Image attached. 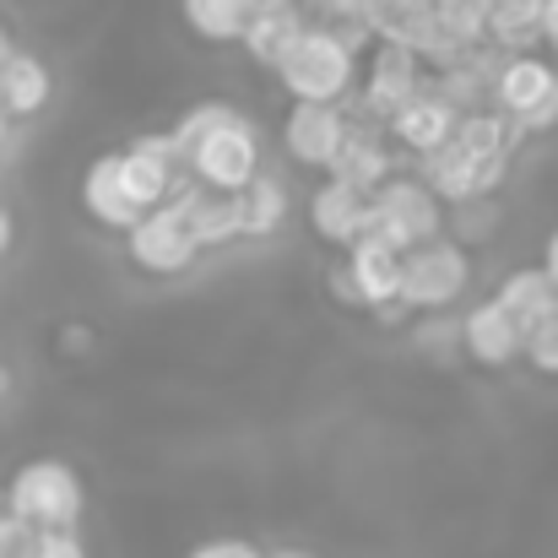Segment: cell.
Returning a JSON list of instances; mask_svg holds the SVG:
<instances>
[{
	"instance_id": "cell-1",
	"label": "cell",
	"mask_w": 558,
	"mask_h": 558,
	"mask_svg": "<svg viewBox=\"0 0 558 558\" xmlns=\"http://www.w3.org/2000/svg\"><path fill=\"white\" fill-rule=\"evenodd\" d=\"M271 76L282 82V93L293 104H348L359 93V54L337 33L310 27Z\"/></svg>"
},
{
	"instance_id": "cell-2",
	"label": "cell",
	"mask_w": 558,
	"mask_h": 558,
	"mask_svg": "<svg viewBox=\"0 0 558 558\" xmlns=\"http://www.w3.org/2000/svg\"><path fill=\"white\" fill-rule=\"evenodd\" d=\"M5 510H11L16 521L38 526L44 537L76 532V521H82V510H87V488H82V477H76L65 461L38 456V461H27V466L11 472V483H5Z\"/></svg>"
},
{
	"instance_id": "cell-3",
	"label": "cell",
	"mask_w": 558,
	"mask_h": 558,
	"mask_svg": "<svg viewBox=\"0 0 558 558\" xmlns=\"http://www.w3.org/2000/svg\"><path fill=\"white\" fill-rule=\"evenodd\" d=\"M445 217L450 206L423 185L417 174H396L390 185L374 190V217H369V239H385L390 250L412 255L434 239H445Z\"/></svg>"
},
{
	"instance_id": "cell-4",
	"label": "cell",
	"mask_w": 558,
	"mask_h": 558,
	"mask_svg": "<svg viewBox=\"0 0 558 558\" xmlns=\"http://www.w3.org/2000/svg\"><path fill=\"white\" fill-rule=\"evenodd\" d=\"M494 109L521 131L543 136L558 125V65L543 54H510L499 82H494Z\"/></svg>"
},
{
	"instance_id": "cell-5",
	"label": "cell",
	"mask_w": 558,
	"mask_h": 558,
	"mask_svg": "<svg viewBox=\"0 0 558 558\" xmlns=\"http://www.w3.org/2000/svg\"><path fill=\"white\" fill-rule=\"evenodd\" d=\"M472 282V260L456 239H434L401 260V304L407 310H450Z\"/></svg>"
},
{
	"instance_id": "cell-6",
	"label": "cell",
	"mask_w": 558,
	"mask_h": 558,
	"mask_svg": "<svg viewBox=\"0 0 558 558\" xmlns=\"http://www.w3.org/2000/svg\"><path fill=\"white\" fill-rule=\"evenodd\" d=\"M348 136H353V114L342 104H293L288 120H282V147L304 169H326L331 174V163L342 158Z\"/></svg>"
},
{
	"instance_id": "cell-7",
	"label": "cell",
	"mask_w": 558,
	"mask_h": 558,
	"mask_svg": "<svg viewBox=\"0 0 558 558\" xmlns=\"http://www.w3.org/2000/svg\"><path fill=\"white\" fill-rule=\"evenodd\" d=\"M190 174H195L201 185L222 190V195H244V190L266 174V169H260V136H255V125L244 120V125L217 131L211 142H201V147L190 153Z\"/></svg>"
},
{
	"instance_id": "cell-8",
	"label": "cell",
	"mask_w": 558,
	"mask_h": 558,
	"mask_svg": "<svg viewBox=\"0 0 558 558\" xmlns=\"http://www.w3.org/2000/svg\"><path fill=\"white\" fill-rule=\"evenodd\" d=\"M125 250H131V260H136L142 271H153V277L190 271V260L201 255V250H195V239H190L185 217H180L174 206L147 211V217H142V222L125 233Z\"/></svg>"
},
{
	"instance_id": "cell-9",
	"label": "cell",
	"mask_w": 558,
	"mask_h": 558,
	"mask_svg": "<svg viewBox=\"0 0 558 558\" xmlns=\"http://www.w3.org/2000/svg\"><path fill=\"white\" fill-rule=\"evenodd\" d=\"M169 206L185 217L195 250H222V244L244 239V222H239V195H222V190L201 185L195 174H185V180L174 185Z\"/></svg>"
},
{
	"instance_id": "cell-10",
	"label": "cell",
	"mask_w": 558,
	"mask_h": 558,
	"mask_svg": "<svg viewBox=\"0 0 558 558\" xmlns=\"http://www.w3.org/2000/svg\"><path fill=\"white\" fill-rule=\"evenodd\" d=\"M369 217H374V195L342 185V180H326V185H315V195H310V228L331 250L364 244L369 239Z\"/></svg>"
},
{
	"instance_id": "cell-11",
	"label": "cell",
	"mask_w": 558,
	"mask_h": 558,
	"mask_svg": "<svg viewBox=\"0 0 558 558\" xmlns=\"http://www.w3.org/2000/svg\"><path fill=\"white\" fill-rule=\"evenodd\" d=\"M456 125H461V114H456V109L434 93V82H428L385 131H390V142H396L401 153H412V158L423 163V158H434V153H445V147L456 142Z\"/></svg>"
},
{
	"instance_id": "cell-12",
	"label": "cell",
	"mask_w": 558,
	"mask_h": 558,
	"mask_svg": "<svg viewBox=\"0 0 558 558\" xmlns=\"http://www.w3.org/2000/svg\"><path fill=\"white\" fill-rule=\"evenodd\" d=\"M461 320H466V359H472V364H483V369H510L515 359H526V331L515 326V315H510L499 299L472 304Z\"/></svg>"
},
{
	"instance_id": "cell-13",
	"label": "cell",
	"mask_w": 558,
	"mask_h": 558,
	"mask_svg": "<svg viewBox=\"0 0 558 558\" xmlns=\"http://www.w3.org/2000/svg\"><path fill=\"white\" fill-rule=\"evenodd\" d=\"M310 27H315V16H310V5H304V0H260V5H255V16H250L244 49H250V60H255V65L277 71V65L288 60V49H293Z\"/></svg>"
},
{
	"instance_id": "cell-14",
	"label": "cell",
	"mask_w": 558,
	"mask_h": 558,
	"mask_svg": "<svg viewBox=\"0 0 558 558\" xmlns=\"http://www.w3.org/2000/svg\"><path fill=\"white\" fill-rule=\"evenodd\" d=\"M396 174H401V158H396L390 131L385 125H353V136H348V147H342V158L331 163L326 180H342V185L374 195L379 185H390Z\"/></svg>"
},
{
	"instance_id": "cell-15",
	"label": "cell",
	"mask_w": 558,
	"mask_h": 558,
	"mask_svg": "<svg viewBox=\"0 0 558 558\" xmlns=\"http://www.w3.org/2000/svg\"><path fill=\"white\" fill-rule=\"evenodd\" d=\"M82 206H87V217H93L98 228H120V233H131V228L147 217V211L131 201V190H125L120 153H104V158L87 163V174H82Z\"/></svg>"
},
{
	"instance_id": "cell-16",
	"label": "cell",
	"mask_w": 558,
	"mask_h": 558,
	"mask_svg": "<svg viewBox=\"0 0 558 558\" xmlns=\"http://www.w3.org/2000/svg\"><path fill=\"white\" fill-rule=\"evenodd\" d=\"M401 250H390L385 239H364L348 250V277L359 288V304L364 310H390L401 304Z\"/></svg>"
},
{
	"instance_id": "cell-17",
	"label": "cell",
	"mask_w": 558,
	"mask_h": 558,
	"mask_svg": "<svg viewBox=\"0 0 558 558\" xmlns=\"http://www.w3.org/2000/svg\"><path fill=\"white\" fill-rule=\"evenodd\" d=\"M49 98H54V76H49V65H44L38 54L16 49V54L0 65V114L16 125V120L44 114Z\"/></svg>"
},
{
	"instance_id": "cell-18",
	"label": "cell",
	"mask_w": 558,
	"mask_h": 558,
	"mask_svg": "<svg viewBox=\"0 0 558 558\" xmlns=\"http://www.w3.org/2000/svg\"><path fill=\"white\" fill-rule=\"evenodd\" d=\"M494 299L515 315V326H521L526 337L543 331L548 320H558V288H554V277H548L543 266H521V271H510V277L499 282Z\"/></svg>"
},
{
	"instance_id": "cell-19",
	"label": "cell",
	"mask_w": 558,
	"mask_h": 558,
	"mask_svg": "<svg viewBox=\"0 0 558 558\" xmlns=\"http://www.w3.org/2000/svg\"><path fill=\"white\" fill-rule=\"evenodd\" d=\"M543 16H548V0H494L488 44L505 49V54H537V44H543Z\"/></svg>"
},
{
	"instance_id": "cell-20",
	"label": "cell",
	"mask_w": 558,
	"mask_h": 558,
	"mask_svg": "<svg viewBox=\"0 0 558 558\" xmlns=\"http://www.w3.org/2000/svg\"><path fill=\"white\" fill-rule=\"evenodd\" d=\"M255 5H260V0H180L185 27L201 44H244Z\"/></svg>"
},
{
	"instance_id": "cell-21",
	"label": "cell",
	"mask_w": 558,
	"mask_h": 558,
	"mask_svg": "<svg viewBox=\"0 0 558 558\" xmlns=\"http://www.w3.org/2000/svg\"><path fill=\"white\" fill-rule=\"evenodd\" d=\"M288 185L277 174H260L255 185L239 195V222H244V239H271L282 222H288Z\"/></svg>"
},
{
	"instance_id": "cell-22",
	"label": "cell",
	"mask_w": 558,
	"mask_h": 558,
	"mask_svg": "<svg viewBox=\"0 0 558 558\" xmlns=\"http://www.w3.org/2000/svg\"><path fill=\"white\" fill-rule=\"evenodd\" d=\"M233 125H244V114H239L233 104L201 98V104H190L185 114L174 120V136H180V147H185V153H195L201 142H211L217 131H233Z\"/></svg>"
},
{
	"instance_id": "cell-23",
	"label": "cell",
	"mask_w": 558,
	"mask_h": 558,
	"mask_svg": "<svg viewBox=\"0 0 558 558\" xmlns=\"http://www.w3.org/2000/svg\"><path fill=\"white\" fill-rule=\"evenodd\" d=\"M439 22L456 44L477 49L488 44V22H494V0H439Z\"/></svg>"
},
{
	"instance_id": "cell-24",
	"label": "cell",
	"mask_w": 558,
	"mask_h": 558,
	"mask_svg": "<svg viewBox=\"0 0 558 558\" xmlns=\"http://www.w3.org/2000/svg\"><path fill=\"white\" fill-rule=\"evenodd\" d=\"M494 228H499L494 195H488V201H461V206H450V217H445V239H456L461 250H466V244H483Z\"/></svg>"
},
{
	"instance_id": "cell-25",
	"label": "cell",
	"mask_w": 558,
	"mask_h": 558,
	"mask_svg": "<svg viewBox=\"0 0 558 558\" xmlns=\"http://www.w3.org/2000/svg\"><path fill=\"white\" fill-rule=\"evenodd\" d=\"M412 348L423 359H450L456 348L466 353V320H456V315H423L417 331H412Z\"/></svg>"
},
{
	"instance_id": "cell-26",
	"label": "cell",
	"mask_w": 558,
	"mask_h": 558,
	"mask_svg": "<svg viewBox=\"0 0 558 558\" xmlns=\"http://www.w3.org/2000/svg\"><path fill=\"white\" fill-rule=\"evenodd\" d=\"M38 554H44V532L5 510L0 515V558H38Z\"/></svg>"
},
{
	"instance_id": "cell-27",
	"label": "cell",
	"mask_w": 558,
	"mask_h": 558,
	"mask_svg": "<svg viewBox=\"0 0 558 558\" xmlns=\"http://www.w3.org/2000/svg\"><path fill=\"white\" fill-rule=\"evenodd\" d=\"M526 364H532L537 374H554L558 379V320H548L543 331L526 337Z\"/></svg>"
},
{
	"instance_id": "cell-28",
	"label": "cell",
	"mask_w": 558,
	"mask_h": 558,
	"mask_svg": "<svg viewBox=\"0 0 558 558\" xmlns=\"http://www.w3.org/2000/svg\"><path fill=\"white\" fill-rule=\"evenodd\" d=\"M190 558H266L255 543H244V537H211V543H201Z\"/></svg>"
},
{
	"instance_id": "cell-29",
	"label": "cell",
	"mask_w": 558,
	"mask_h": 558,
	"mask_svg": "<svg viewBox=\"0 0 558 558\" xmlns=\"http://www.w3.org/2000/svg\"><path fill=\"white\" fill-rule=\"evenodd\" d=\"M38 558H93L82 548V537L76 532H54V537H44V554Z\"/></svg>"
},
{
	"instance_id": "cell-30",
	"label": "cell",
	"mask_w": 558,
	"mask_h": 558,
	"mask_svg": "<svg viewBox=\"0 0 558 558\" xmlns=\"http://www.w3.org/2000/svg\"><path fill=\"white\" fill-rule=\"evenodd\" d=\"M331 293H337L342 304H359V288H353V277H348V266H337V271H331Z\"/></svg>"
},
{
	"instance_id": "cell-31",
	"label": "cell",
	"mask_w": 558,
	"mask_h": 558,
	"mask_svg": "<svg viewBox=\"0 0 558 558\" xmlns=\"http://www.w3.org/2000/svg\"><path fill=\"white\" fill-rule=\"evenodd\" d=\"M543 44L558 54V0H548V16H543Z\"/></svg>"
},
{
	"instance_id": "cell-32",
	"label": "cell",
	"mask_w": 558,
	"mask_h": 558,
	"mask_svg": "<svg viewBox=\"0 0 558 558\" xmlns=\"http://www.w3.org/2000/svg\"><path fill=\"white\" fill-rule=\"evenodd\" d=\"M543 271L554 277V288H558V228L548 233V244H543Z\"/></svg>"
},
{
	"instance_id": "cell-33",
	"label": "cell",
	"mask_w": 558,
	"mask_h": 558,
	"mask_svg": "<svg viewBox=\"0 0 558 558\" xmlns=\"http://www.w3.org/2000/svg\"><path fill=\"white\" fill-rule=\"evenodd\" d=\"M11 239H16V222H11V211L0 206V255L11 250Z\"/></svg>"
},
{
	"instance_id": "cell-34",
	"label": "cell",
	"mask_w": 558,
	"mask_h": 558,
	"mask_svg": "<svg viewBox=\"0 0 558 558\" xmlns=\"http://www.w3.org/2000/svg\"><path fill=\"white\" fill-rule=\"evenodd\" d=\"M266 558H320V554H310V548H277V554H266Z\"/></svg>"
},
{
	"instance_id": "cell-35",
	"label": "cell",
	"mask_w": 558,
	"mask_h": 558,
	"mask_svg": "<svg viewBox=\"0 0 558 558\" xmlns=\"http://www.w3.org/2000/svg\"><path fill=\"white\" fill-rule=\"evenodd\" d=\"M5 153H11V120L0 114V158H5Z\"/></svg>"
},
{
	"instance_id": "cell-36",
	"label": "cell",
	"mask_w": 558,
	"mask_h": 558,
	"mask_svg": "<svg viewBox=\"0 0 558 558\" xmlns=\"http://www.w3.org/2000/svg\"><path fill=\"white\" fill-rule=\"evenodd\" d=\"M11 54H16V49H11V33H5V27H0V65H5V60H11Z\"/></svg>"
},
{
	"instance_id": "cell-37",
	"label": "cell",
	"mask_w": 558,
	"mask_h": 558,
	"mask_svg": "<svg viewBox=\"0 0 558 558\" xmlns=\"http://www.w3.org/2000/svg\"><path fill=\"white\" fill-rule=\"evenodd\" d=\"M5 390H11V374L0 369V401H5Z\"/></svg>"
},
{
	"instance_id": "cell-38",
	"label": "cell",
	"mask_w": 558,
	"mask_h": 558,
	"mask_svg": "<svg viewBox=\"0 0 558 558\" xmlns=\"http://www.w3.org/2000/svg\"><path fill=\"white\" fill-rule=\"evenodd\" d=\"M0 515H5V510H0Z\"/></svg>"
}]
</instances>
